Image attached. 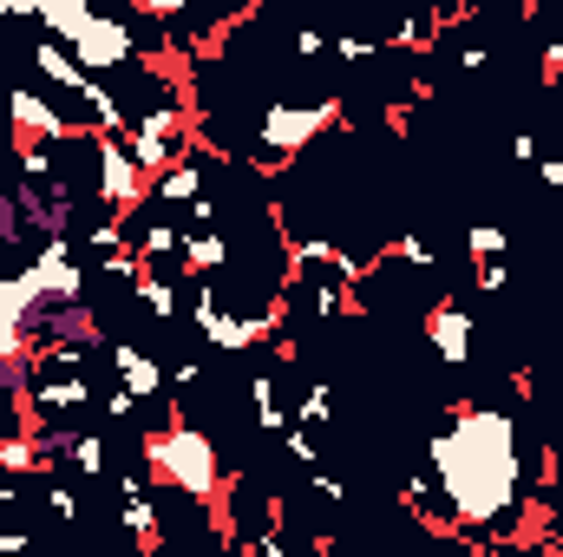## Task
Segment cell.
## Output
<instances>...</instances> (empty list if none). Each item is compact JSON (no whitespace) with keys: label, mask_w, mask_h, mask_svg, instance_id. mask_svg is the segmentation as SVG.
<instances>
[{"label":"cell","mask_w":563,"mask_h":557,"mask_svg":"<svg viewBox=\"0 0 563 557\" xmlns=\"http://www.w3.org/2000/svg\"><path fill=\"white\" fill-rule=\"evenodd\" d=\"M426 466L459 518L452 538L472 551L492 545H531V485H525V439L518 419L492 401H459L445 426L426 439Z\"/></svg>","instance_id":"cell-1"},{"label":"cell","mask_w":563,"mask_h":557,"mask_svg":"<svg viewBox=\"0 0 563 557\" xmlns=\"http://www.w3.org/2000/svg\"><path fill=\"white\" fill-rule=\"evenodd\" d=\"M538 177H544V190H563V157H538Z\"/></svg>","instance_id":"cell-38"},{"label":"cell","mask_w":563,"mask_h":557,"mask_svg":"<svg viewBox=\"0 0 563 557\" xmlns=\"http://www.w3.org/2000/svg\"><path fill=\"white\" fill-rule=\"evenodd\" d=\"M7 119H13L20 139H46V144H59L73 132V112H59L40 86H7Z\"/></svg>","instance_id":"cell-9"},{"label":"cell","mask_w":563,"mask_h":557,"mask_svg":"<svg viewBox=\"0 0 563 557\" xmlns=\"http://www.w3.org/2000/svg\"><path fill=\"white\" fill-rule=\"evenodd\" d=\"M288 53H295V59H321V53H328V33H321V26H295V33H288Z\"/></svg>","instance_id":"cell-33"},{"label":"cell","mask_w":563,"mask_h":557,"mask_svg":"<svg viewBox=\"0 0 563 557\" xmlns=\"http://www.w3.org/2000/svg\"><path fill=\"white\" fill-rule=\"evenodd\" d=\"M13 499H20V479H13V472H0V505H13Z\"/></svg>","instance_id":"cell-40"},{"label":"cell","mask_w":563,"mask_h":557,"mask_svg":"<svg viewBox=\"0 0 563 557\" xmlns=\"http://www.w3.org/2000/svg\"><path fill=\"white\" fill-rule=\"evenodd\" d=\"M295 419H301V426H314V433H321V426H334V387H328V381H314V387L295 401Z\"/></svg>","instance_id":"cell-25"},{"label":"cell","mask_w":563,"mask_h":557,"mask_svg":"<svg viewBox=\"0 0 563 557\" xmlns=\"http://www.w3.org/2000/svg\"><path fill=\"white\" fill-rule=\"evenodd\" d=\"M387 263H413V270H439V250L426 237H394L387 243Z\"/></svg>","instance_id":"cell-28"},{"label":"cell","mask_w":563,"mask_h":557,"mask_svg":"<svg viewBox=\"0 0 563 557\" xmlns=\"http://www.w3.org/2000/svg\"><path fill=\"white\" fill-rule=\"evenodd\" d=\"M40 308H46V295H40V282H33L26 263L13 276H0V321H33Z\"/></svg>","instance_id":"cell-20"},{"label":"cell","mask_w":563,"mask_h":557,"mask_svg":"<svg viewBox=\"0 0 563 557\" xmlns=\"http://www.w3.org/2000/svg\"><path fill=\"white\" fill-rule=\"evenodd\" d=\"M407 505H413V518H420L426 532H439V538H452V532H459V518H452V505H445V492H439L432 466H420V472L407 479Z\"/></svg>","instance_id":"cell-15"},{"label":"cell","mask_w":563,"mask_h":557,"mask_svg":"<svg viewBox=\"0 0 563 557\" xmlns=\"http://www.w3.org/2000/svg\"><path fill=\"white\" fill-rule=\"evenodd\" d=\"M13 20H40V0H13Z\"/></svg>","instance_id":"cell-42"},{"label":"cell","mask_w":563,"mask_h":557,"mask_svg":"<svg viewBox=\"0 0 563 557\" xmlns=\"http://www.w3.org/2000/svg\"><path fill=\"white\" fill-rule=\"evenodd\" d=\"M288 276H295V282H334V288H354L367 270H361V256H347L341 243H328V237H301V243H288Z\"/></svg>","instance_id":"cell-6"},{"label":"cell","mask_w":563,"mask_h":557,"mask_svg":"<svg viewBox=\"0 0 563 557\" xmlns=\"http://www.w3.org/2000/svg\"><path fill=\"white\" fill-rule=\"evenodd\" d=\"M282 452L295 459V466H314L321 452H314V426H301V419H288V433H282Z\"/></svg>","instance_id":"cell-29"},{"label":"cell","mask_w":563,"mask_h":557,"mask_svg":"<svg viewBox=\"0 0 563 557\" xmlns=\"http://www.w3.org/2000/svg\"><path fill=\"white\" fill-rule=\"evenodd\" d=\"M465 250H472V263H478V256H505V250H511V230H505V223H472V230H465Z\"/></svg>","instance_id":"cell-26"},{"label":"cell","mask_w":563,"mask_h":557,"mask_svg":"<svg viewBox=\"0 0 563 557\" xmlns=\"http://www.w3.org/2000/svg\"><path fill=\"white\" fill-rule=\"evenodd\" d=\"M20 230H26V210H20V197H0V243H20Z\"/></svg>","instance_id":"cell-36"},{"label":"cell","mask_w":563,"mask_h":557,"mask_svg":"<svg viewBox=\"0 0 563 557\" xmlns=\"http://www.w3.org/2000/svg\"><path fill=\"white\" fill-rule=\"evenodd\" d=\"M99 7H106V0H40V26H46L53 40H73Z\"/></svg>","instance_id":"cell-21"},{"label":"cell","mask_w":563,"mask_h":557,"mask_svg":"<svg viewBox=\"0 0 563 557\" xmlns=\"http://www.w3.org/2000/svg\"><path fill=\"white\" fill-rule=\"evenodd\" d=\"M511 157L518 164H538V132H511Z\"/></svg>","instance_id":"cell-37"},{"label":"cell","mask_w":563,"mask_h":557,"mask_svg":"<svg viewBox=\"0 0 563 557\" xmlns=\"http://www.w3.org/2000/svg\"><path fill=\"white\" fill-rule=\"evenodd\" d=\"M328 53H334L341 66H374L387 46H380L374 33H328Z\"/></svg>","instance_id":"cell-24"},{"label":"cell","mask_w":563,"mask_h":557,"mask_svg":"<svg viewBox=\"0 0 563 557\" xmlns=\"http://www.w3.org/2000/svg\"><path fill=\"white\" fill-rule=\"evenodd\" d=\"M250 414H256V433H263V439H282V433H288V401H282V381L276 374H256V381H250Z\"/></svg>","instance_id":"cell-19"},{"label":"cell","mask_w":563,"mask_h":557,"mask_svg":"<svg viewBox=\"0 0 563 557\" xmlns=\"http://www.w3.org/2000/svg\"><path fill=\"white\" fill-rule=\"evenodd\" d=\"M518 7H525V13H544V7H551V0H518Z\"/></svg>","instance_id":"cell-43"},{"label":"cell","mask_w":563,"mask_h":557,"mask_svg":"<svg viewBox=\"0 0 563 557\" xmlns=\"http://www.w3.org/2000/svg\"><path fill=\"white\" fill-rule=\"evenodd\" d=\"M7 551H26V525H0V557Z\"/></svg>","instance_id":"cell-39"},{"label":"cell","mask_w":563,"mask_h":557,"mask_svg":"<svg viewBox=\"0 0 563 557\" xmlns=\"http://www.w3.org/2000/svg\"><path fill=\"white\" fill-rule=\"evenodd\" d=\"M92 401H99V394H92L86 368H73V374H46V368H33V381H26V414L40 419V426H66V419L86 414Z\"/></svg>","instance_id":"cell-5"},{"label":"cell","mask_w":563,"mask_h":557,"mask_svg":"<svg viewBox=\"0 0 563 557\" xmlns=\"http://www.w3.org/2000/svg\"><path fill=\"white\" fill-rule=\"evenodd\" d=\"M33 361V328L26 321H0V368H20Z\"/></svg>","instance_id":"cell-27"},{"label":"cell","mask_w":563,"mask_h":557,"mask_svg":"<svg viewBox=\"0 0 563 557\" xmlns=\"http://www.w3.org/2000/svg\"><path fill=\"white\" fill-rule=\"evenodd\" d=\"M26 328H33V341H106L92 302H46Z\"/></svg>","instance_id":"cell-10"},{"label":"cell","mask_w":563,"mask_h":557,"mask_svg":"<svg viewBox=\"0 0 563 557\" xmlns=\"http://www.w3.org/2000/svg\"><path fill=\"white\" fill-rule=\"evenodd\" d=\"M269 341H276L269 308H250V315H243V308L230 302V308H217V321L203 328V348H210V354H256V348H269Z\"/></svg>","instance_id":"cell-8"},{"label":"cell","mask_w":563,"mask_h":557,"mask_svg":"<svg viewBox=\"0 0 563 557\" xmlns=\"http://www.w3.org/2000/svg\"><path fill=\"white\" fill-rule=\"evenodd\" d=\"M132 295L144 302V315H151V321H164V328H170V321L184 315V302H177V282H170V276H157V270H144Z\"/></svg>","instance_id":"cell-22"},{"label":"cell","mask_w":563,"mask_h":557,"mask_svg":"<svg viewBox=\"0 0 563 557\" xmlns=\"http://www.w3.org/2000/svg\"><path fill=\"white\" fill-rule=\"evenodd\" d=\"M426 341H432V354H439L445 368H465L472 348H478V321H472V308L452 302V295H439V302L426 308Z\"/></svg>","instance_id":"cell-7"},{"label":"cell","mask_w":563,"mask_h":557,"mask_svg":"<svg viewBox=\"0 0 563 557\" xmlns=\"http://www.w3.org/2000/svg\"><path fill=\"white\" fill-rule=\"evenodd\" d=\"M210 190V177H203V151H184L177 164H164L157 177H151V204L157 210H184L190 197H203Z\"/></svg>","instance_id":"cell-12"},{"label":"cell","mask_w":563,"mask_h":557,"mask_svg":"<svg viewBox=\"0 0 563 557\" xmlns=\"http://www.w3.org/2000/svg\"><path fill=\"white\" fill-rule=\"evenodd\" d=\"M230 237L217 230V223H203V230H184V276H217V270H230Z\"/></svg>","instance_id":"cell-16"},{"label":"cell","mask_w":563,"mask_h":557,"mask_svg":"<svg viewBox=\"0 0 563 557\" xmlns=\"http://www.w3.org/2000/svg\"><path fill=\"white\" fill-rule=\"evenodd\" d=\"M0 472H13V479H40V472H46V479H53L59 466L40 452V433L20 426V433H0Z\"/></svg>","instance_id":"cell-17"},{"label":"cell","mask_w":563,"mask_h":557,"mask_svg":"<svg viewBox=\"0 0 563 557\" xmlns=\"http://www.w3.org/2000/svg\"><path fill=\"white\" fill-rule=\"evenodd\" d=\"M0 20H13V0H0Z\"/></svg>","instance_id":"cell-44"},{"label":"cell","mask_w":563,"mask_h":557,"mask_svg":"<svg viewBox=\"0 0 563 557\" xmlns=\"http://www.w3.org/2000/svg\"><path fill=\"white\" fill-rule=\"evenodd\" d=\"M66 466H73L79 479H106V472H112V446H106V433H92V426H66Z\"/></svg>","instance_id":"cell-18"},{"label":"cell","mask_w":563,"mask_h":557,"mask_svg":"<svg viewBox=\"0 0 563 557\" xmlns=\"http://www.w3.org/2000/svg\"><path fill=\"white\" fill-rule=\"evenodd\" d=\"M544 545H563V512H551V525H544Z\"/></svg>","instance_id":"cell-41"},{"label":"cell","mask_w":563,"mask_h":557,"mask_svg":"<svg viewBox=\"0 0 563 557\" xmlns=\"http://www.w3.org/2000/svg\"><path fill=\"white\" fill-rule=\"evenodd\" d=\"M13 157H20V184H59V164H53L46 139H13Z\"/></svg>","instance_id":"cell-23"},{"label":"cell","mask_w":563,"mask_h":557,"mask_svg":"<svg viewBox=\"0 0 563 557\" xmlns=\"http://www.w3.org/2000/svg\"><path fill=\"white\" fill-rule=\"evenodd\" d=\"M33 73H40L46 86H59V92H73V99H79V92L92 86V73H86V66L73 59V46H66V40H53V33H46V40L33 46Z\"/></svg>","instance_id":"cell-14"},{"label":"cell","mask_w":563,"mask_h":557,"mask_svg":"<svg viewBox=\"0 0 563 557\" xmlns=\"http://www.w3.org/2000/svg\"><path fill=\"white\" fill-rule=\"evenodd\" d=\"M144 20H157V26H177L184 13H190V0H132Z\"/></svg>","instance_id":"cell-35"},{"label":"cell","mask_w":563,"mask_h":557,"mask_svg":"<svg viewBox=\"0 0 563 557\" xmlns=\"http://www.w3.org/2000/svg\"><path fill=\"white\" fill-rule=\"evenodd\" d=\"M46 505H53V518H66V525L79 518V492H73L59 472H53V485H46Z\"/></svg>","instance_id":"cell-34"},{"label":"cell","mask_w":563,"mask_h":557,"mask_svg":"<svg viewBox=\"0 0 563 557\" xmlns=\"http://www.w3.org/2000/svg\"><path fill=\"white\" fill-rule=\"evenodd\" d=\"M263 0H190V13L177 20V33H170V46L184 40V46H203V40H217V26H236V20H250Z\"/></svg>","instance_id":"cell-11"},{"label":"cell","mask_w":563,"mask_h":557,"mask_svg":"<svg viewBox=\"0 0 563 557\" xmlns=\"http://www.w3.org/2000/svg\"><path fill=\"white\" fill-rule=\"evenodd\" d=\"M106 354H112V374L139 394V407L144 401H164V387H170V381H164V361H151L139 341H106Z\"/></svg>","instance_id":"cell-13"},{"label":"cell","mask_w":563,"mask_h":557,"mask_svg":"<svg viewBox=\"0 0 563 557\" xmlns=\"http://www.w3.org/2000/svg\"><path fill=\"white\" fill-rule=\"evenodd\" d=\"M164 381H170L177 394H190V387H203V354H184V361H170V368H164Z\"/></svg>","instance_id":"cell-31"},{"label":"cell","mask_w":563,"mask_h":557,"mask_svg":"<svg viewBox=\"0 0 563 557\" xmlns=\"http://www.w3.org/2000/svg\"><path fill=\"white\" fill-rule=\"evenodd\" d=\"M86 139H92V171H99V204L119 210V217L144 210V197H151V171L132 157L125 132H86Z\"/></svg>","instance_id":"cell-4"},{"label":"cell","mask_w":563,"mask_h":557,"mask_svg":"<svg viewBox=\"0 0 563 557\" xmlns=\"http://www.w3.org/2000/svg\"><path fill=\"white\" fill-rule=\"evenodd\" d=\"M472 270H478V295H505V282H511V263L505 256H478Z\"/></svg>","instance_id":"cell-30"},{"label":"cell","mask_w":563,"mask_h":557,"mask_svg":"<svg viewBox=\"0 0 563 557\" xmlns=\"http://www.w3.org/2000/svg\"><path fill=\"white\" fill-rule=\"evenodd\" d=\"M139 466L151 472L157 492H177V499H197V505L223 499V452H217V439L177 414L139 439Z\"/></svg>","instance_id":"cell-2"},{"label":"cell","mask_w":563,"mask_h":557,"mask_svg":"<svg viewBox=\"0 0 563 557\" xmlns=\"http://www.w3.org/2000/svg\"><path fill=\"white\" fill-rule=\"evenodd\" d=\"M334 125H341V99H276V106H263V119H256L250 164L276 177V171H288L314 139H328Z\"/></svg>","instance_id":"cell-3"},{"label":"cell","mask_w":563,"mask_h":557,"mask_svg":"<svg viewBox=\"0 0 563 557\" xmlns=\"http://www.w3.org/2000/svg\"><path fill=\"white\" fill-rule=\"evenodd\" d=\"M308 485H314V499H328V505H347V479H341V472H321V459L308 466Z\"/></svg>","instance_id":"cell-32"}]
</instances>
